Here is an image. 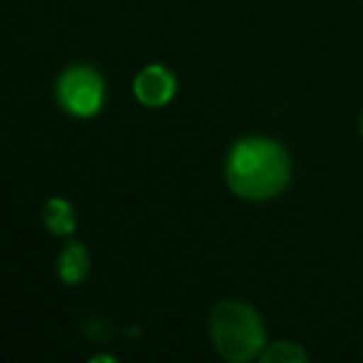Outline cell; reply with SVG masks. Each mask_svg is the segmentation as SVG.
<instances>
[{"label": "cell", "mask_w": 363, "mask_h": 363, "mask_svg": "<svg viewBox=\"0 0 363 363\" xmlns=\"http://www.w3.org/2000/svg\"><path fill=\"white\" fill-rule=\"evenodd\" d=\"M91 272V257H89V250H86L84 242H69L67 247L60 252L57 257V274L65 284L69 287H77L82 284Z\"/></svg>", "instance_id": "5"}, {"label": "cell", "mask_w": 363, "mask_h": 363, "mask_svg": "<svg viewBox=\"0 0 363 363\" xmlns=\"http://www.w3.org/2000/svg\"><path fill=\"white\" fill-rule=\"evenodd\" d=\"M361 136H363V116H361Z\"/></svg>", "instance_id": "9"}, {"label": "cell", "mask_w": 363, "mask_h": 363, "mask_svg": "<svg viewBox=\"0 0 363 363\" xmlns=\"http://www.w3.org/2000/svg\"><path fill=\"white\" fill-rule=\"evenodd\" d=\"M259 363H311L306 351L291 341H277L272 346H264L259 354Z\"/></svg>", "instance_id": "7"}, {"label": "cell", "mask_w": 363, "mask_h": 363, "mask_svg": "<svg viewBox=\"0 0 363 363\" xmlns=\"http://www.w3.org/2000/svg\"><path fill=\"white\" fill-rule=\"evenodd\" d=\"M43 220H45V228L52 235H57V238H69L77 230L74 206L69 201H65V198H50L45 203Z\"/></svg>", "instance_id": "6"}, {"label": "cell", "mask_w": 363, "mask_h": 363, "mask_svg": "<svg viewBox=\"0 0 363 363\" xmlns=\"http://www.w3.org/2000/svg\"><path fill=\"white\" fill-rule=\"evenodd\" d=\"M225 181L245 201H272L287 191L291 181L287 148L264 136L240 139L225 158Z\"/></svg>", "instance_id": "1"}, {"label": "cell", "mask_w": 363, "mask_h": 363, "mask_svg": "<svg viewBox=\"0 0 363 363\" xmlns=\"http://www.w3.org/2000/svg\"><path fill=\"white\" fill-rule=\"evenodd\" d=\"M176 77L163 65H148L134 79V96L148 109H161L176 96Z\"/></svg>", "instance_id": "4"}, {"label": "cell", "mask_w": 363, "mask_h": 363, "mask_svg": "<svg viewBox=\"0 0 363 363\" xmlns=\"http://www.w3.org/2000/svg\"><path fill=\"white\" fill-rule=\"evenodd\" d=\"M89 363H116V359H111V356H106V354H99V356H94V359H89Z\"/></svg>", "instance_id": "8"}, {"label": "cell", "mask_w": 363, "mask_h": 363, "mask_svg": "<svg viewBox=\"0 0 363 363\" xmlns=\"http://www.w3.org/2000/svg\"><path fill=\"white\" fill-rule=\"evenodd\" d=\"M57 104L74 119H91L101 111L106 99L104 77L89 65H69L55 84Z\"/></svg>", "instance_id": "3"}, {"label": "cell", "mask_w": 363, "mask_h": 363, "mask_svg": "<svg viewBox=\"0 0 363 363\" xmlns=\"http://www.w3.org/2000/svg\"><path fill=\"white\" fill-rule=\"evenodd\" d=\"M213 346L228 363H250L264 349V321L250 304L228 299L211 311Z\"/></svg>", "instance_id": "2"}]
</instances>
